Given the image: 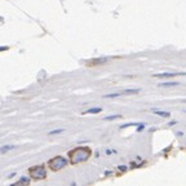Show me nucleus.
<instances>
[{
	"label": "nucleus",
	"instance_id": "7",
	"mask_svg": "<svg viewBox=\"0 0 186 186\" xmlns=\"http://www.w3.org/2000/svg\"><path fill=\"white\" fill-rule=\"evenodd\" d=\"M102 111V109L101 107H93V109H89V110H87V111H84L83 114H97V113H101Z\"/></svg>",
	"mask_w": 186,
	"mask_h": 186
},
{
	"label": "nucleus",
	"instance_id": "1",
	"mask_svg": "<svg viewBox=\"0 0 186 186\" xmlns=\"http://www.w3.org/2000/svg\"><path fill=\"white\" fill-rule=\"evenodd\" d=\"M69 159L73 165H76L79 163H83L88 160L92 155V150L88 146H80V148H75L71 151H69Z\"/></svg>",
	"mask_w": 186,
	"mask_h": 186
},
{
	"label": "nucleus",
	"instance_id": "10",
	"mask_svg": "<svg viewBox=\"0 0 186 186\" xmlns=\"http://www.w3.org/2000/svg\"><path fill=\"white\" fill-rule=\"evenodd\" d=\"M121 115H110V116H105L104 120H115V119H120Z\"/></svg>",
	"mask_w": 186,
	"mask_h": 186
},
{
	"label": "nucleus",
	"instance_id": "3",
	"mask_svg": "<svg viewBox=\"0 0 186 186\" xmlns=\"http://www.w3.org/2000/svg\"><path fill=\"white\" fill-rule=\"evenodd\" d=\"M29 174L34 180H44L47 177V169L44 164H38L29 168Z\"/></svg>",
	"mask_w": 186,
	"mask_h": 186
},
{
	"label": "nucleus",
	"instance_id": "2",
	"mask_svg": "<svg viewBox=\"0 0 186 186\" xmlns=\"http://www.w3.org/2000/svg\"><path fill=\"white\" fill-rule=\"evenodd\" d=\"M67 163L69 162H67L66 158L61 156V155H57V156H54V158H52V159L48 160V167L51 171L57 172V171H60V169L65 168L66 165H67Z\"/></svg>",
	"mask_w": 186,
	"mask_h": 186
},
{
	"label": "nucleus",
	"instance_id": "17",
	"mask_svg": "<svg viewBox=\"0 0 186 186\" xmlns=\"http://www.w3.org/2000/svg\"><path fill=\"white\" fill-rule=\"evenodd\" d=\"M184 104H186V100H184Z\"/></svg>",
	"mask_w": 186,
	"mask_h": 186
},
{
	"label": "nucleus",
	"instance_id": "6",
	"mask_svg": "<svg viewBox=\"0 0 186 186\" xmlns=\"http://www.w3.org/2000/svg\"><path fill=\"white\" fill-rule=\"evenodd\" d=\"M16 146L14 145H5V146H1L0 148V154H5V152H8L9 150H12V149H14Z\"/></svg>",
	"mask_w": 186,
	"mask_h": 186
},
{
	"label": "nucleus",
	"instance_id": "8",
	"mask_svg": "<svg viewBox=\"0 0 186 186\" xmlns=\"http://www.w3.org/2000/svg\"><path fill=\"white\" fill-rule=\"evenodd\" d=\"M123 96V92H119V93H111V94H105L104 98H115V97H120Z\"/></svg>",
	"mask_w": 186,
	"mask_h": 186
},
{
	"label": "nucleus",
	"instance_id": "12",
	"mask_svg": "<svg viewBox=\"0 0 186 186\" xmlns=\"http://www.w3.org/2000/svg\"><path fill=\"white\" fill-rule=\"evenodd\" d=\"M16 184H25V185H29L30 184V180L29 178H21V180H19V181L18 182H16Z\"/></svg>",
	"mask_w": 186,
	"mask_h": 186
},
{
	"label": "nucleus",
	"instance_id": "4",
	"mask_svg": "<svg viewBox=\"0 0 186 186\" xmlns=\"http://www.w3.org/2000/svg\"><path fill=\"white\" fill-rule=\"evenodd\" d=\"M176 75H181V73H163V74H155L154 78H171V76H176Z\"/></svg>",
	"mask_w": 186,
	"mask_h": 186
},
{
	"label": "nucleus",
	"instance_id": "5",
	"mask_svg": "<svg viewBox=\"0 0 186 186\" xmlns=\"http://www.w3.org/2000/svg\"><path fill=\"white\" fill-rule=\"evenodd\" d=\"M180 83L178 82H167V83H160L159 87H163V88H169V87H176Z\"/></svg>",
	"mask_w": 186,
	"mask_h": 186
},
{
	"label": "nucleus",
	"instance_id": "15",
	"mask_svg": "<svg viewBox=\"0 0 186 186\" xmlns=\"http://www.w3.org/2000/svg\"><path fill=\"white\" fill-rule=\"evenodd\" d=\"M0 51H8V47H3V48H0Z\"/></svg>",
	"mask_w": 186,
	"mask_h": 186
},
{
	"label": "nucleus",
	"instance_id": "13",
	"mask_svg": "<svg viewBox=\"0 0 186 186\" xmlns=\"http://www.w3.org/2000/svg\"><path fill=\"white\" fill-rule=\"evenodd\" d=\"M62 132H63V129L60 128V129H54V130H52V132H49V135L53 136V135H57V133H62Z\"/></svg>",
	"mask_w": 186,
	"mask_h": 186
},
{
	"label": "nucleus",
	"instance_id": "9",
	"mask_svg": "<svg viewBox=\"0 0 186 186\" xmlns=\"http://www.w3.org/2000/svg\"><path fill=\"white\" fill-rule=\"evenodd\" d=\"M154 114H156L159 116H163V118H169L171 116V113H168V111H154Z\"/></svg>",
	"mask_w": 186,
	"mask_h": 186
},
{
	"label": "nucleus",
	"instance_id": "16",
	"mask_svg": "<svg viewBox=\"0 0 186 186\" xmlns=\"http://www.w3.org/2000/svg\"><path fill=\"white\" fill-rule=\"evenodd\" d=\"M181 75H185V76H186V73H181Z\"/></svg>",
	"mask_w": 186,
	"mask_h": 186
},
{
	"label": "nucleus",
	"instance_id": "11",
	"mask_svg": "<svg viewBox=\"0 0 186 186\" xmlns=\"http://www.w3.org/2000/svg\"><path fill=\"white\" fill-rule=\"evenodd\" d=\"M140 92V89H126L123 91V94H136Z\"/></svg>",
	"mask_w": 186,
	"mask_h": 186
},
{
	"label": "nucleus",
	"instance_id": "14",
	"mask_svg": "<svg viewBox=\"0 0 186 186\" xmlns=\"http://www.w3.org/2000/svg\"><path fill=\"white\" fill-rule=\"evenodd\" d=\"M114 152H116V151H114V150H107L106 154H114Z\"/></svg>",
	"mask_w": 186,
	"mask_h": 186
}]
</instances>
